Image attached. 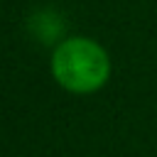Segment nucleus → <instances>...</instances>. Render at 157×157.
<instances>
[{
	"mask_svg": "<svg viewBox=\"0 0 157 157\" xmlns=\"http://www.w3.org/2000/svg\"><path fill=\"white\" fill-rule=\"evenodd\" d=\"M54 81L69 93H96L110 78V56L91 37H64L49 59Z\"/></svg>",
	"mask_w": 157,
	"mask_h": 157,
	"instance_id": "obj_1",
	"label": "nucleus"
}]
</instances>
